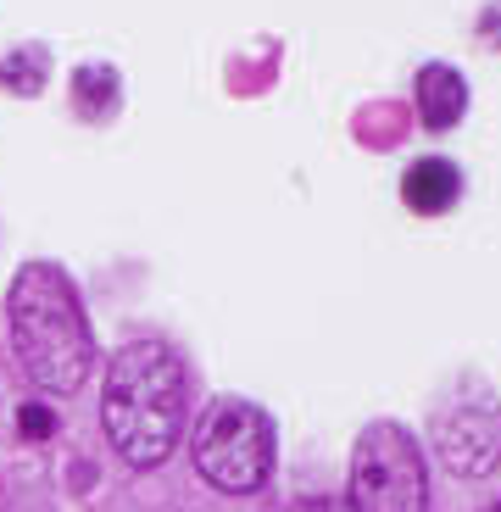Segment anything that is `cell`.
Returning a JSON list of instances; mask_svg holds the SVG:
<instances>
[{
	"label": "cell",
	"mask_w": 501,
	"mask_h": 512,
	"mask_svg": "<svg viewBox=\"0 0 501 512\" xmlns=\"http://www.w3.org/2000/svg\"><path fill=\"white\" fill-rule=\"evenodd\" d=\"M435 440H440V457H446L457 474H468V479L501 468V412H496V401H463V407H446L435 418Z\"/></svg>",
	"instance_id": "5"
},
{
	"label": "cell",
	"mask_w": 501,
	"mask_h": 512,
	"mask_svg": "<svg viewBox=\"0 0 501 512\" xmlns=\"http://www.w3.org/2000/svg\"><path fill=\"white\" fill-rule=\"evenodd\" d=\"M463 112H468L463 73H457V67H446V62H429L424 73H418V117H424V123L440 134V128H451Z\"/></svg>",
	"instance_id": "7"
},
{
	"label": "cell",
	"mask_w": 501,
	"mask_h": 512,
	"mask_svg": "<svg viewBox=\"0 0 501 512\" xmlns=\"http://www.w3.org/2000/svg\"><path fill=\"white\" fill-rule=\"evenodd\" d=\"M195 468L206 485L245 496L273 474V423L251 401H218L206 407L201 429H195Z\"/></svg>",
	"instance_id": "3"
},
{
	"label": "cell",
	"mask_w": 501,
	"mask_h": 512,
	"mask_svg": "<svg viewBox=\"0 0 501 512\" xmlns=\"http://www.w3.org/2000/svg\"><path fill=\"white\" fill-rule=\"evenodd\" d=\"M463 195V173L446 162V156H424V162L407 167V179H401V201L418 212V218H435L446 206H457Z\"/></svg>",
	"instance_id": "6"
},
{
	"label": "cell",
	"mask_w": 501,
	"mask_h": 512,
	"mask_svg": "<svg viewBox=\"0 0 501 512\" xmlns=\"http://www.w3.org/2000/svg\"><path fill=\"white\" fill-rule=\"evenodd\" d=\"M73 95H78V112L106 117L117 106V73H112V67H78V73H73Z\"/></svg>",
	"instance_id": "8"
},
{
	"label": "cell",
	"mask_w": 501,
	"mask_h": 512,
	"mask_svg": "<svg viewBox=\"0 0 501 512\" xmlns=\"http://www.w3.org/2000/svg\"><path fill=\"white\" fill-rule=\"evenodd\" d=\"M51 429H56V418H51L45 407H23V435H28V440L51 435Z\"/></svg>",
	"instance_id": "10"
},
{
	"label": "cell",
	"mask_w": 501,
	"mask_h": 512,
	"mask_svg": "<svg viewBox=\"0 0 501 512\" xmlns=\"http://www.w3.org/2000/svg\"><path fill=\"white\" fill-rule=\"evenodd\" d=\"M6 318H12V351L28 379L45 396H73L90 373L95 334L67 273L51 262H28L6 290Z\"/></svg>",
	"instance_id": "2"
},
{
	"label": "cell",
	"mask_w": 501,
	"mask_h": 512,
	"mask_svg": "<svg viewBox=\"0 0 501 512\" xmlns=\"http://www.w3.org/2000/svg\"><path fill=\"white\" fill-rule=\"evenodd\" d=\"M351 512H429L424 451L401 423H368L351 451Z\"/></svg>",
	"instance_id": "4"
},
{
	"label": "cell",
	"mask_w": 501,
	"mask_h": 512,
	"mask_svg": "<svg viewBox=\"0 0 501 512\" xmlns=\"http://www.w3.org/2000/svg\"><path fill=\"white\" fill-rule=\"evenodd\" d=\"M45 73H51V56L45 51H12L0 62V84L12 95H39L45 90Z\"/></svg>",
	"instance_id": "9"
},
{
	"label": "cell",
	"mask_w": 501,
	"mask_h": 512,
	"mask_svg": "<svg viewBox=\"0 0 501 512\" xmlns=\"http://www.w3.org/2000/svg\"><path fill=\"white\" fill-rule=\"evenodd\" d=\"M101 418L129 468H156L184 435V362L167 340H129L106 368Z\"/></svg>",
	"instance_id": "1"
}]
</instances>
